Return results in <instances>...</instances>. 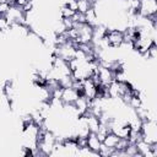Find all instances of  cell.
I'll use <instances>...</instances> for the list:
<instances>
[{
  "label": "cell",
  "mask_w": 157,
  "mask_h": 157,
  "mask_svg": "<svg viewBox=\"0 0 157 157\" xmlns=\"http://www.w3.org/2000/svg\"><path fill=\"white\" fill-rule=\"evenodd\" d=\"M91 1H92V0H91Z\"/></svg>",
  "instance_id": "cell-13"
},
{
  "label": "cell",
  "mask_w": 157,
  "mask_h": 157,
  "mask_svg": "<svg viewBox=\"0 0 157 157\" xmlns=\"http://www.w3.org/2000/svg\"><path fill=\"white\" fill-rule=\"evenodd\" d=\"M85 18H86V23L92 26V27H96L97 25L102 23L101 22V18L97 13V11L94 10V7H91L87 12H85Z\"/></svg>",
  "instance_id": "cell-7"
},
{
  "label": "cell",
  "mask_w": 157,
  "mask_h": 157,
  "mask_svg": "<svg viewBox=\"0 0 157 157\" xmlns=\"http://www.w3.org/2000/svg\"><path fill=\"white\" fill-rule=\"evenodd\" d=\"M10 6H12V5H10L7 0H0V15H6Z\"/></svg>",
  "instance_id": "cell-12"
},
{
  "label": "cell",
  "mask_w": 157,
  "mask_h": 157,
  "mask_svg": "<svg viewBox=\"0 0 157 157\" xmlns=\"http://www.w3.org/2000/svg\"><path fill=\"white\" fill-rule=\"evenodd\" d=\"M75 12H76V11L71 10V9H70L67 5H65V4H63V5L60 6V9H59L60 18H71Z\"/></svg>",
  "instance_id": "cell-10"
},
{
  "label": "cell",
  "mask_w": 157,
  "mask_h": 157,
  "mask_svg": "<svg viewBox=\"0 0 157 157\" xmlns=\"http://www.w3.org/2000/svg\"><path fill=\"white\" fill-rule=\"evenodd\" d=\"M11 28V23L10 21L6 18L5 15L0 16V32H9Z\"/></svg>",
  "instance_id": "cell-11"
},
{
  "label": "cell",
  "mask_w": 157,
  "mask_h": 157,
  "mask_svg": "<svg viewBox=\"0 0 157 157\" xmlns=\"http://www.w3.org/2000/svg\"><path fill=\"white\" fill-rule=\"evenodd\" d=\"M91 7H93V2L91 0H76V11L85 13Z\"/></svg>",
  "instance_id": "cell-9"
},
{
  "label": "cell",
  "mask_w": 157,
  "mask_h": 157,
  "mask_svg": "<svg viewBox=\"0 0 157 157\" xmlns=\"http://www.w3.org/2000/svg\"><path fill=\"white\" fill-rule=\"evenodd\" d=\"M137 13L146 18L157 15V0H140Z\"/></svg>",
  "instance_id": "cell-2"
},
{
  "label": "cell",
  "mask_w": 157,
  "mask_h": 157,
  "mask_svg": "<svg viewBox=\"0 0 157 157\" xmlns=\"http://www.w3.org/2000/svg\"><path fill=\"white\" fill-rule=\"evenodd\" d=\"M81 96L80 92H77L75 88L72 87H64L63 88V92H61V102L64 104H71V103H75V101Z\"/></svg>",
  "instance_id": "cell-5"
},
{
  "label": "cell",
  "mask_w": 157,
  "mask_h": 157,
  "mask_svg": "<svg viewBox=\"0 0 157 157\" xmlns=\"http://www.w3.org/2000/svg\"><path fill=\"white\" fill-rule=\"evenodd\" d=\"M105 39L110 48H119L124 40L123 31H120L118 28H108V31L105 33Z\"/></svg>",
  "instance_id": "cell-3"
},
{
  "label": "cell",
  "mask_w": 157,
  "mask_h": 157,
  "mask_svg": "<svg viewBox=\"0 0 157 157\" xmlns=\"http://www.w3.org/2000/svg\"><path fill=\"white\" fill-rule=\"evenodd\" d=\"M142 140L150 145L157 144V123L156 120H144L141 125Z\"/></svg>",
  "instance_id": "cell-1"
},
{
  "label": "cell",
  "mask_w": 157,
  "mask_h": 157,
  "mask_svg": "<svg viewBox=\"0 0 157 157\" xmlns=\"http://www.w3.org/2000/svg\"><path fill=\"white\" fill-rule=\"evenodd\" d=\"M101 146H102V141L97 137V135L94 132H90L88 136H87V147L92 152H94V153L98 155V151H99Z\"/></svg>",
  "instance_id": "cell-6"
},
{
  "label": "cell",
  "mask_w": 157,
  "mask_h": 157,
  "mask_svg": "<svg viewBox=\"0 0 157 157\" xmlns=\"http://www.w3.org/2000/svg\"><path fill=\"white\" fill-rule=\"evenodd\" d=\"M119 139H120V137H118L114 132H112V131H110V132H108V134L105 135V137L103 139L102 144H103L104 146H107V147L115 148V146H117V144H118Z\"/></svg>",
  "instance_id": "cell-8"
},
{
  "label": "cell",
  "mask_w": 157,
  "mask_h": 157,
  "mask_svg": "<svg viewBox=\"0 0 157 157\" xmlns=\"http://www.w3.org/2000/svg\"><path fill=\"white\" fill-rule=\"evenodd\" d=\"M97 75H98V77H99V82H101V86L102 87H107L112 81H114V75H115V72L114 71H112L110 69H108V67H104V66H98V69H97Z\"/></svg>",
  "instance_id": "cell-4"
}]
</instances>
